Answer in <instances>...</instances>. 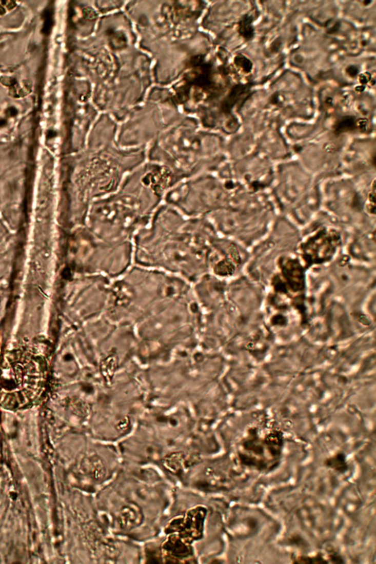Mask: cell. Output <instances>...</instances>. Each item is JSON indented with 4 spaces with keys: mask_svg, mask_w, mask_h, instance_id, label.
Returning a JSON list of instances; mask_svg holds the SVG:
<instances>
[{
    "mask_svg": "<svg viewBox=\"0 0 376 564\" xmlns=\"http://www.w3.org/2000/svg\"><path fill=\"white\" fill-rule=\"evenodd\" d=\"M49 362L39 346H21L0 360V407L21 410L40 401L47 386Z\"/></svg>",
    "mask_w": 376,
    "mask_h": 564,
    "instance_id": "obj_1",
    "label": "cell"
},
{
    "mask_svg": "<svg viewBox=\"0 0 376 564\" xmlns=\"http://www.w3.org/2000/svg\"><path fill=\"white\" fill-rule=\"evenodd\" d=\"M143 520V514L137 505L129 503L120 511L118 524L123 530H131L138 526Z\"/></svg>",
    "mask_w": 376,
    "mask_h": 564,
    "instance_id": "obj_4",
    "label": "cell"
},
{
    "mask_svg": "<svg viewBox=\"0 0 376 564\" xmlns=\"http://www.w3.org/2000/svg\"><path fill=\"white\" fill-rule=\"evenodd\" d=\"M16 82L17 80L16 79H14V78L9 77V76H3V77L0 79V83H1L2 85H3V86H6V87L8 88L13 86V85H14L15 83H16Z\"/></svg>",
    "mask_w": 376,
    "mask_h": 564,
    "instance_id": "obj_15",
    "label": "cell"
},
{
    "mask_svg": "<svg viewBox=\"0 0 376 564\" xmlns=\"http://www.w3.org/2000/svg\"><path fill=\"white\" fill-rule=\"evenodd\" d=\"M281 46H282V41H281V38H280L276 39V40H275V42L271 44V47H270V50H271L272 52H274L275 53V52H277L279 50H280L281 48Z\"/></svg>",
    "mask_w": 376,
    "mask_h": 564,
    "instance_id": "obj_18",
    "label": "cell"
},
{
    "mask_svg": "<svg viewBox=\"0 0 376 564\" xmlns=\"http://www.w3.org/2000/svg\"><path fill=\"white\" fill-rule=\"evenodd\" d=\"M168 550H171V553L174 554V555H186V553H188V549L186 548L185 545L183 543H182L180 541H171L168 543Z\"/></svg>",
    "mask_w": 376,
    "mask_h": 564,
    "instance_id": "obj_14",
    "label": "cell"
},
{
    "mask_svg": "<svg viewBox=\"0 0 376 564\" xmlns=\"http://www.w3.org/2000/svg\"><path fill=\"white\" fill-rule=\"evenodd\" d=\"M359 68L355 66H349L346 69V73L350 76V77H355L358 75L359 74Z\"/></svg>",
    "mask_w": 376,
    "mask_h": 564,
    "instance_id": "obj_17",
    "label": "cell"
},
{
    "mask_svg": "<svg viewBox=\"0 0 376 564\" xmlns=\"http://www.w3.org/2000/svg\"><path fill=\"white\" fill-rule=\"evenodd\" d=\"M247 86L243 85H238L233 88L231 94L229 96V103L228 106L232 108L238 102L241 100L244 93L247 92Z\"/></svg>",
    "mask_w": 376,
    "mask_h": 564,
    "instance_id": "obj_11",
    "label": "cell"
},
{
    "mask_svg": "<svg viewBox=\"0 0 376 564\" xmlns=\"http://www.w3.org/2000/svg\"><path fill=\"white\" fill-rule=\"evenodd\" d=\"M234 64L245 73H249L252 70L253 64L251 61L241 54L236 56L234 58Z\"/></svg>",
    "mask_w": 376,
    "mask_h": 564,
    "instance_id": "obj_13",
    "label": "cell"
},
{
    "mask_svg": "<svg viewBox=\"0 0 376 564\" xmlns=\"http://www.w3.org/2000/svg\"><path fill=\"white\" fill-rule=\"evenodd\" d=\"M357 122H355L354 117L353 116H345L341 118V119L338 120L334 125V132L336 134H341L343 132H349L354 130L357 127L355 125Z\"/></svg>",
    "mask_w": 376,
    "mask_h": 564,
    "instance_id": "obj_8",
    "label": "cell"
},
{
    "mask_svg": "<svg viewBox=\"0 0 376 564\" xmlns=\"http://www.w3.org/2000/svg\"><path fill=\"white\" fill-rule=\"evenodd\" d=\"M32 82L25 79V80H22L20 83L17 81L13 86L9 88L8 93L13 98H24L28 96L32 92Z\"/></svg>",
    "mask_w": 376,
    "mask_h": 564,
    "instance_id": "obj_7",
    "label": "cell"
},
{
    "mask_svg": "<svg viewBox=\"0 0 376 564\" xmlns=\"http://www.w3.org/2000/svg\"><path fill=\"white\" fill-rule=\"evenodd\" d=\"M293 563H327L328 561L323 556L322 554L318 553L314 556H308V555H301L295 557L293 560Z\"/></svg>",
    "mask_w": 376,
    "mask_h": 564,
    "instance_id": "obj_12",
    "label": "cell"
},
{
    "mask_svg": "<svg viewBox=\"0 0 376 564\" xmlns=\"http://www.w3.org/2000/svg\"><path fill=\"white\" fill-rule=\"evenodd\" d=\"M252 23L253 17L248 14L244 15L238 23V33L245 40H251L254 36Z\"/></svg>",
    "mask_w": 376,
    "mask_h": 564,
    "instance_id": "obj_6",
    "label": "cell"
},
{
    "mask_svg": "<svg viewBox=\"0 0 376 564\" xmlns=\"http://www.w3.org/2000/svg\"><path fill=\"white\" fill-rule=\"evenodd\" d=\"M360 81L362 84L366 85L368 84L371 81V76L370 74L365 73V74H361L360 76Z\"/></svg>",
    "mask_w": 376,
    "mask_h": 564,
    "instance_id": "obj_19",
    "label": "cell"
},
{
    "mask_svg": "<svg viewBox=\"0 0 376 564\" xmlns=\"http://www.w3.org/2000/svg\"><path fill=\"white\" fill-rule=\"evenodd\" d=\"M283 445V434L279 430H272L263 437L253 430L241 441L238 457L243 465L251 468L271 470L280 460Z\"/></svg>",
    "mask_w": 376,
    "mask_h": 564,
    "instance_id": "obj_2",
    "label": "cell"
},
{
    "mask_svg": "<svg viewBox=\"0 0 376 564\" xmlns=\"http://www.w3.org/2000/svg\"><path fill=\"white\" fill-rule=\"evenodd\" d=\"M355 125H357V127H360V130H365L367 125H368V122H367V119L362 118V119L359 120L358 122L355 123Z\"/></svg>",
    "mask_w": 376,
    "mask_h": 564,
    "instance_id": "obj_20",
    "label": "cell"
},
{
    "mask_svg": "<svg viewBox=\"0 0 376 564\" xmlns=\"http://www.w3.org/2000/svg\"><path fill=\"white\" fill-rule=\"evenodd\" d=\"M330 560H331L332 563H344V560L342 558L341 555L340 554L337 553V552H332L329 554Z\"/></svg>",
    "mask_w": 376,
    "mask_h": 564,
    "instance_id": "obj_16",
    "label": "cell"
},
{
    "mask_svg": "<svg viewBox=\"0 0 376 564\" xmlns=\"http://www.w3.org/2000/svg\"><path fill=\"white\" fill-rule=\"evenodd\" d=\"M235 271V266L229 259H224L216 266L215 273L222 276H230Z\"/></svg>",
    "mask_w": 376,
    "mask_h": 564,
    "instance_id": "obj_10",
    "label": "cell"
},
{
    "mask_svg": "<svg viewBox=\"0 0 376 564\" xmlns=\"http://www.w3.org/2000/svg\"><path fill=\"white\" fill-rule=\"evenodd\" d=\"M375 179L372 182L370 185V190L367 195V201L365 203V211L370 216H375L376 211L375 206Z\"/></svg>",
    "mask_w": 376,
    "mask_h": 564,
    "instance_id": "obj_9",
    "label": "cell"
},
{
    "mask_svg": "<svg viewBox=\"0 0 376 564\" xmlns=\"http://www.w3.org/2000/svg\"><path fill=\"white\" fill-rule=\"evenodd\" d=\"M340 242V234L334 229H321L301 244V253L308 263L320 264L333 257Z\"/></svg>",
    "mask_w": 376,
    "mask_h": 564,
    "instance_id": "obj_3",
    "label": "cell"
},
{
    "mask_svg": "<svg viewBox=\"0 0 376 564\" xmlns=\"http://www.w3.org/2000/svg\"><path fill=\"white\" fill-rule=\"evenodd\" d=\"M325 466L331 469L333 471L340 474H344L348 471V465L347 462L346 456L343 452H339L333 456L326 458L324 461Z\"/></svg>",
    "mask_w": 376,
    "mask_h": 564,
    "instance_id": "obj_5",
    "label": "cell"
}]
</instances>
